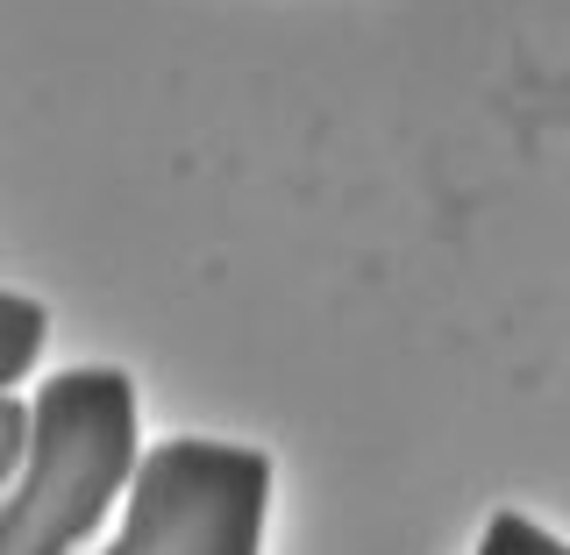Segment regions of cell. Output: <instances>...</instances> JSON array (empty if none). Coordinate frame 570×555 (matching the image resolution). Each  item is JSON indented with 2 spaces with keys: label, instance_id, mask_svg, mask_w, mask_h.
<instances>
[{
  "label": "cell",
  "instance_id": "cell-1",
  "mask_svg": "<svg viewBox=\"0 0 570 555\" xmlns=\"http://www.w3.org/2000/svg\"><path fill=\"white\" fill-rule=\"evenodd\" d=\"M22 477L0 498V555H79L129 498L142 399L121 364H71L36 385Z\"/></svg>",
  "mask_w": 570,
  "mask_h": 555
},
{
  "label": "cell",
  "instance_id": "cell-2",
  "mask_svg": "<svg viewBox=\"0 0 570 555\" xmlns=\"http://www.w3.org/2000/svg\"><path fill=\"white\" fill-rule=\"evenodd\" d=\"M272 485L278 470L257 442L165 435L142 449L121 527L100 555H264Z\"/></svg>",
  "mask_w": 570,
  "mask_h": 555
},
{
  "label": "cell",
  "instance_id": "cell-3",
  "mask_svg": "<svg viewBox=\"0 0 570 555\" xmlns=\"http://www.w3.org/2000/svg\"><path fill=\"white\" fill-rule=\"evenodd\" d=\"M43 343H50V307L0 285V392H14L29 378L36 356H43Z\"/></svg>",
  "mask_w": 570,
  "mask_h": 555
},
{
  "label": "cell",
  "instance_id": "cell-4",
  "mask_svg": "<svg viewBox=\"0 0 570 555\" xmlns=\"http://www.w3.org/2000/svg\"><path fill=\"white\" fill-rule=\"evenodd\" d=\"M471 555H570V542L557 527H542L534 513H513V506H499L485 534H478V548Z\"/></svg>",
  "mask_w": 570,
  "mask_h": 555
},
{
  "label": "cell",
  "instance_id": "cell-5",
  "mask_svg": "<svg viewBox=\"0 0 570 555\" xmlns=\"http://www.w3.org/2000/svg\"><path fill=\"white\" fill-rule=\"evenodd\" d=\"M29 427H36V406H29V399H8V392H0V485H14V477H22Z\"/></svg>",
  "mask_w": 570,
  "mask_h": 555
}]
</instances>
